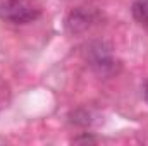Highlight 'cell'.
Listing matches in <instances>:
<instances>
[{
    "label": "cell",
    "instance_id": "obj_4",
    "mask_svg": "<svg viewBox=\"0 0 148 146\" xmlns=\"http://www.w3.org/2000/svg\"><path fill=\"white\" fill-rule=\"evenodd\" d=\"M131 14L140 26L148 29V0H134L131 5Z\"/></svg>",
    "mask_w": 148,
    "mask_h": 146
},
{
    "label": "cell",
    "instance_id": "obj_6",
    "mask_svg": "<svg viewBox=\"0 0 148 146\" xmlns=\"http://www.w3.org/2000/svg\"><path fill=\"white\" fill-rule=\"evenodd\" d=\"M143 95H145V100H147V103H148V83L145 84V88H143Z\"/></svg>",
    "mask_w": 148,
    "mask_h": 146
},
{
    "label": "cell",
    "instance_id": "obj_3",
    "mask_svg": "<svg viewBox=\"0 0 148 146\" xmlns=\"http://www.w3.org/2000/svg\"><path fill=\"white\" fill-rule=\"evenodd\" d=\"M98 17L100 14L91 7H76L66 17V29L71 35L84 33L98 21Z\"/></svg>",
    "mask_w": 148,
    "mask_h": 146
},
{
    "label": "cell",
    "instance_id": "obj_1",
    "mask_svg": "<svg viewBox=\"0 0 148 146\" xmlns=\"http://www.w3.org/2000/svg\"><path fill=\"white\" fill-rule=\"evenodd\" d=\"M41 9L33 0H2L0 2V19L12 24H28L36 21Z\"/></svg>",
    "mask_w": 148,
    "mask_h": 146
},
{
    "label": "cell",
    "instance_id": "obj_2",
    "mask_svg": "<svg viewBox=\"0 0 148 146\" xmlns=\"http://www.w3.org/2000/svg\"><path fill=\"white\" fill-rule=\"evenodd\" d=\"M86 60L91 69L100 76H112L119 71L121 64L114 59L110 46L103 41H95L86 48Z\"/></svg>",
    "mask_w": 148,
    "mask_h": 146
},
{
    "label": "cell",
    "instance_id": "obj_5",
    "mask_svg": "<svg viewBox=\"0 0 148 146\" xmlns=\"http://www.w3.org/2000/svg\"><path fill=\"white\" fill-rule=\"evenodd\" d=\"M95 143V138H91V136H83V138H76L74 139V143Z\"/></svg>",
    "mask_w": 148,
    "mask_h": 146
}]
</instances>
